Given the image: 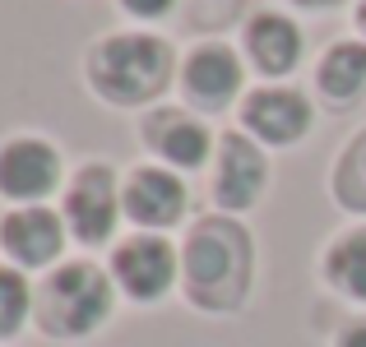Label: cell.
I'll list each match as a JSON object with an SVG mask.
<instances>
[{
    "instance_id": "277c9868",
    "label": "cell",
    "mask_w": 366,
    "mask_h": 347,
    "mask_svg": "<svg viewBox=\"0 0 366 347\" xmlns=\"http://www.w3.org/2000/svg\"><path fill=\"white\" fill-rule=\"evenodd\" d=\"M117 213H121V195H117V176L102 162L79 167V176L65 190V227L84 241V246H102L117 231Z\"/></svg>"
},
{
    "instance_id": "52a82bcc",
    "label": "cell",
    "mask_w": 366,
    "mask_h": 347,
    "mask_svg": "<svg viewBox=\"0 0 366 347\" xmlns=\"http://www.w3.org/2000/svg\"><path fill=\"white\" fill-rule=\"evenodd\" d=\"M121 208L134 227L162 231V227L181 223V213H186V186L167 167H134L121 190Z\"/></svg>"
},
{
    "instance_id": "ba28073f",
    "label": "cell",
    "mask_w": 366,
    "mask_h": 347,
    "mask_svg": "<svg viewBox=\"0 0 366 347\" xmlns=\"http://www.w3.org/2000/svg\"><path fill=\"white\" fill-rule=\"evenodd\" d=\"M269 181V162L246 134H223L218 144V176H214V199L227 213H242L259 199Z\"/></svg>"
},
{
    "instance_id": "ffe728a7",
    "label": "cell",
    "mask_w": 366,
    "mask_h": 347,
    "mask_svg": "<svg viewBox=\"0 0 366 347\" xmlns=\"http://www.w3.org/2000/svg\"><path fill=\"white\" fill-rule=\"evenodd\" d=\"M292 5H302V9H330V5H339V0H292Z\"/></svg>"
},
{
    "instance_id": "8fae6325",
    "label": "cell",
    "mask_w": 366,
    "mask_h": 347,
    "mask_svg": "<svg viewBox=\"0 0 366 347\" xmlns=\"http://www.w3.org/2000/svg\"><path fill=\"white\" fill-rule=\"evenodd\" d=\"M242 125L264 144H297L311 130V102L292 89H255L242 102Z\"/></svg>"
},
{
    "instance_id": "9c48e42d",
    "label": "cell",
    "mask_w": 366,
    "mask_h": 347,
    "mask_svg": "<svg viewBox=\"0 0 366 347\" xmlns=\"http://www.w3.org/2000/svg\"><path fill=\"white\" fill-rule=\"evenodd\" d=\"M0 246L9 250V259L24 268H42L61 255L65 246V218L51 213L42 204H24L14 213H5L0 223Z\"/></svg>"
},
{
    "instance_id": "d6986e66",
    "label": "cell",
    "mask_w": 366,
    "mask_h": 347,
    "mask_svg": "<svg viewBox=\"0 0 366 347\" xmlns=\"http://www.w3.org/2000/svg\"><path fill=\"white\" fill-rule=\"evenodd\" d=\"M339 347H366V320H352L348 329L339 333Z\"/></svg>"
},
{
    "instance_id": "4fadbf2b",
    "label": "cell",
    "mask_w": 366,
    "mask_h": 347,
    "mask_svg": "<svg viewBox=\"0 0 366 347\" xmlns=\"http://www.w3.org/2000/svg\"><path fill=\"white\" fill-rule=\"evenodd\" d=\"M144 144H149L162 162H172V167H199V162L209 158V144L214 139H209V130L195 116L167 107V111H153L149 121H144Z\"/></svg>"
},
{
    "instance_id": "7c38bea8",
    "label": "cell",
    "mask_w": 366,
    "mask_h": 347,
    "mask_svg": "<svg viewBox=\"0 0 366 347\" xmlns=\"http://www.w3.org/2000/svg\"><path fill=\"white\" fill-rule=\"evenodd\" d=\"M302 28L292 24L287 14H255L246 24V51L250 61H255L259 74H269V79H283V74L297 70V61H302Z\"/></svg>"
},
{
    "instance_id": "44dd1931",
    "label": "cell",
    "mask_w": 366,
    "mask_h": 347,
    "mask_svg": "<svg viewBox=\"0 0 366 347\" xmlns=\"http://www.w3.org/2000/svg\"><path fill=\"white\" fill-rule=\"evenodd\" d=\"M357 28H362V37H366V0H357Z\"/></svg>"
},
{
    "instance_id": "7a4b0ae2",
    "label": "cell",
    "mask_w": 366,
    "mask_h": 347,
    "mask_svg": "<svg viewBox=\"0 0 366 347\" xmlns=\"http://www.w3.org/2000/svg\"><path fill=\"white\" fill-rule=\"evenodd\" d=\"M172 79V46L153 33H112L89 56V84L102 102L139 107L153 102Z\"/></svg>"
},
{
    "instance_id": "ac0fdd59",
    "label": "cell",
    "mask_w": 366,
    "mask_h": 347,
    "mask_svg": "<svg viewBox=\"0 0 366 347\" xmlns=\"http://www.w3.org/2000/svg\"><path fill=\"white\" fill-rule=\"evenodd\" d=\"M125 5V14H134V19H162L177 0H121Z\"/></svg>"
},
{
    "instance_id": "6da1fadb",
    "label": "cell",
    "mask_w": 366,
    "mask_h": 347,
    "mask_svg": "<svg viewBox=\"0 0 366 347\" xmlns=\"http://www.w3.org/2000/svg\"><path fill=\"white\" fill-rule=\"evenodd\" d=\"M186 296L204 311H232L250 287V236L232 218H199L181 255Z\"/></svg>"
},
{
    "instance_id": "5bb4252c",
    "label": "cell",
    "mask_w": 366,
    "mask_h": 347,
    "mask_svg": "<svg viewBox=\"0 0 366 347\" xmlns=\"http://www.w3.org/2000/svg\"><path fill=\"white\" fill-rule=\"evenodd\" d=\"M315 84L334 107L357 102L366 93V42H334L315 70Z\"/></svg>"
},
{
    "instance_id": "3957f363",
    "label": "cell",
    "mask_w": 366,
    "mask_h": 347,
    "mask_svg": "<svg viewBox=\"0 0 366 347\" xmlns=\"http://www.w3.org/2000/svg\"><path fill=\"white\" fill-rule=\"evenodd\" d=\"M112 315V283L98 264H61L37 292V324L51 338H84Z\"/></svg>"
},
{
    "instance_id": "30bf717a",
    "label": "cell",
    "mask_w": 366,
    "mask_h": 347,
    "mask_svg": "<svg viewBox=\"0 0 366 347\" xmlns=\"http://www.w3.org/2000/svg\"><path fill=\"white\" fill-rule=\"evenodd\" d=\"M181 84H186V98L204 111H218L242 93V61H237L232 46L223 42H204L190 51L186 70H181Z\"/></svg>"
},
{
    "instance_id": "5b68a950",
    "label": "cell",
    "mask_w": 366,
    "mask_h": 347,
    "mask_svg": "<svg viewBox=\"0 0 366 347\" xmlns=\"http://www.w3.org/2000/svg\"><path fill=\"white\" fill-rule=\"evenodd\" d=\"M177 250L172 241H162L158 231H139V236L121 241L112 255V273H117L121 292L134 301H158L167 296V287L177 283Z\"/></svg>"
},
{
    "instance_id": "2e32d148",
    "label": "cell",
    "mask_w": 366,
    "mask_h": 347,
    "mask_svg": "<svg viewBox=\"0 0 366 347\" xmlns=\"http://www.w3.org/2000/svg\"><path fill=\"white\" fill-rule=\"evenodd\" d=\"M33 311H37V301H33L28 278L19 273V268H5V264H0V338H14Z\"/></svg>"
},
{
    "instance_id": "8992f818",
    "label": "cell",
    "mask_w": 366,
    "mask_h": 347,
    "mask_svg": "<svg viewBox=\"0 0 366 347\" xmlns=\"http://www.w3.org/2000/svg\"><path fill=\"white\" fill-rule=\"evenodd\" d=\"M61 186V153L46 139H9L0 149V195L37 204Z\"/></svg>"
},
{
    "instance_id": "e0dca14e",
    "label": "cell",
    "mask_w": 366,
    "mask_h": 347,
    "mask_svg": "<svg viewBox=\"0 0 366 347\" xmlns=\"http://www.w3.org/2000/svg\"><path fill=\"white\" fill-rule=\"evenodd\" d=\"M334 195H339L352 213H366V130L352 139V149L343 153V162L334 167Z\"/></svg>"
},
{
    "instance_id": "9a60e30c",
    "label": "cell",
    "mask_w": 366,
    "mask_h": 347,
    "mask_svg": "<svg viewBox=\"0 0 366 347\" xmlns=\"http://www.w3.org/2000/svg\"><path fill=\"white\" fill-rule=\"evenodd\" d=\"M325 278H330L339 292H348L352 301H366V227L348 231L330 246L325 255Z\"/></svg>"
}]
</instances>
